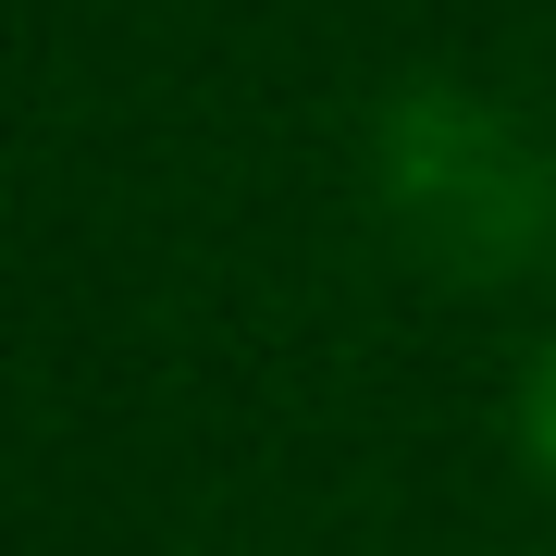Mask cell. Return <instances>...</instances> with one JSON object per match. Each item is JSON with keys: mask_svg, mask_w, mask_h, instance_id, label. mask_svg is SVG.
Instances as JSON below:
<instances>
[{"mask_svg": "<svg viewBox=\"0 0 556 556\" xmlns=\"http://www.w3.org/2000/svg\"><path fill=\"white\" fill-rule=\"evenodd\" d=\"M396 211L420 248L470 260V273H519L556 223V174L470 100H408L396 112Z\"/></svg>", "mask_w": 556, "mask_h": 556, "instance_id": "1", "label": "cell"}, {"mask_svg": "<svg viewBox=\"0 0 556 556\" xmlns=\"http://www.w3.org/2000/svg\"><path fill=\"white\" fill-rule=\"evenodd\" d=\"M519 433H532V457H544V482H556V358L532 371V396H519Z\"/></svg>", "mask_w": 556, "mask_h": 556, "instance_id": "2", "label": "cell"}]
</instances>
